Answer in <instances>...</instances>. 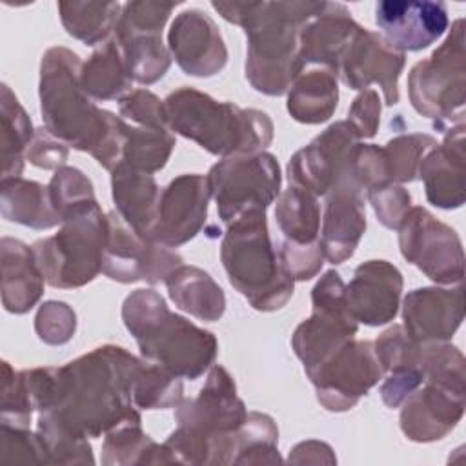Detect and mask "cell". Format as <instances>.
<instances>
[{"mask_svg":"<svg viewBox=\"0 0 466 466\" xmlns=\"http://www.w3.org/2000/svg\"><path fill=\"white\" fill-rule=\"evenodd\" d=\"M399 291V271L386 262H370L357 269L348 288V308L366 324H382L395 315Z\"/></svg>","mask_w":466,"mask_h":466,"instance_id":"cell-7","label":"cell"},{"mask_svg":"<svg viewBox=\"0 0 466 466\" xmlns=\"http://www.w3.org/2000/svg\"><path fill=\"white\" fill-rule=\"evenodd\" d=\"M337 106V84L326 73L313 71L297 84L289 96V111L302 122H322Z\"/></svg>","mask_w":466,"mask_h":466,"instance_id":"cell-13","label":"cell"},{"mask_svg":"<svg viewBox=\"0 0 466 466\" xmlns=\"http://www.w3.org/2000/svg\"><path fill=\"white\" fill-rule=\"evenodd\" d=\"M222 258L231 284L249 297L258 309L279 308L284 302L279 295L288 299L293 289L288 275L280 273L269 248L264 211L246 213V220L229 229Z\"/></svg>","mask_w":466,"mask_h":466,"instance_id":"cell-1","label":"cell"},{"mask_svg":"<svg viewBox=\"0 0 466 466\" xmlns=\"http://www.w3.org/2000/svg\"><path fill=\"white\" fill-rule=\"evenodd\" d=\"M218 211L224 220L238 215L240 211L249 213L248 206L264 211L266 204L279 191V166L271 155H260L249 160L222 162L215 166L209 177Z\"/></svg>","mask_w":466,"mask_h":466,"instance_id":"cell-3","label":"cell"},{"mask_svg":"<svg viewBox=\"0 0 466 466\" xmlns=\"http://www.w3.org/2000/svg\"><path fill=\"white\" fill-rule=\"evenodd\" d=\"M58 11L67 33L93 46L116 29L122 5L118 2H60Z\"/></svg>","mask_w":466,"mask_h":466,"instance_id":"cell-11","label":"cell"},{"mask_svg":"<svg viewBox=\"0 0 466 466\" xmlns=\"http://www.w3.org/2000/svg\"><path fill=\"white\" fill-rule=\"evenodd\" d=\"M375 24L397 51H420L446 33L450 18L444 2L384 0L375 5Z\"/></svg>","mask_w":466,"mask_h":466,"instance_id":"cell-4","label":"cell"},{"mask_svg":"<svg viewBox=\"0 0 466 466\" xmlns=\"http://www.w3.org/2000/svg\"><path fill=\"white\" fill-rule=\"evenodd\" d=\"M178 5L164 2H127L116 24V44L126 51L135 78L153 82L164 75L167 55L162 47V25Z\"/></svg>","mask_w":466,"mask_h":466,"instance_id":"cell-2","label":"cell"},{"mask_svg":"<svg viewBox=\"0 0 466 466\" xmlns=\"http://www.w3.org/2000/svg\"><path fill=\"white\" fill-rule=\"evenodd\" d=\"M417 222L424 235L411 224L400 237L402 248L424 244L428 248L411 253L408 258L417 264L430 279L439 282H459L462 279V249L461 240L453 229L435 222L424 209H415Z\"/></svg>","mask_w":466,"mask_h":466,"instance_id":"cell-6","label":"cell"},{"mask_svg":"<svg viewBox=\"0 0 466 466\" xmlns=\"http://www.w3.org/2000/svg\"><path fill=\"white\" fill-rule=\"evenodd\" d=\"M406 324L420 339H448L462 320L461 289H417L406 299Z\"/></svg>","mask_w":466,"mask_h":466,"instance_id":"cell-8","label":"cell"},{"mask_svg":"<svg viewBox=\"0 0 466 466\" xmlns=\"http://www.w3.org/2000/svg\"><path fill=\"white\" fill-rule=\"evenodd\" d=\"M202 182L200 177H180L164 193L162 224L155 231V238L169 244H180L195 235L202 217L206 215V200L184 206L195 187Z\"/></svg>","mask_w":466,"mask_h":466,"instance_id":"cell-10","label":"cell"},{"mask_svg":"<svg viewBox=\"0 0 466 466\" xmlns=\"http://www.w3.org/2000/svg\"><path fill=\"white\" fill-rule=\"evenodd\" d=\"M91 60L104 69V75H84V86L98 98H113L126 89L122 60L116 42H107L104 49L95 53Z\"/></svg>","mask_w":466,"mask_h":466,"instance_id":"cell-15","label":"cell"},{"mask_svg":"<svg viewBox=\"0 0 466 466\" xmlns=\"http://www.w3.org/2000/svg\"><path fill=\"white\" fill-rule=\"evenodd\" d=\"M364 228L360 202L342 200L337 197L329 200L324 224V244L326 255L331 262H340L353 253L357 238Z\"/></svg>","mask_w":466,"mask_h":466,"instance_id":"cell-12","label":"cell"},{"mask_svg":"<svg viewBox=\"0 0 466 466\" xmlns=\"http://www.w3.org/2000/svg\"><path fill=\"white\" fill-rule=\"evenodd\" d=\"M280 228L295 242H309L317 235V204L308 193L289 187L282 195L277 211Z\"/></svg>","mask_w":466,"mask_h":466,"instance_id":"cell-14","label":"cell"},{"mask_svg":"<svg viewBox=\"0 0 466 466\" xmlns=\"http://www.w3.org/2000/svg\"><path fill=\"white\" fill-rule=\"evenodd\" d=\"M455 131L457 133H451L442 147L435 149L426 158L422 169L428 198L439 208H459L464 200L462 126Z\"/></svg>","mask_w":466,"mask_h":466,"instance_id":"cell-9","label":"cell"},{"mask_svg":"<svg viewBox=\"0 0 466 466\" xmlns=\"http://www.w3.org/2000/svg\"><path fill=\"white\" fill-rule=\"evenodd\" d=\"M169 46L180 67L208 76L226 64V47L215 22L200 9H187L169 29Z\"/></svg>","mask_w":466,"mask_h":466,"instance_id":"cell-5","label":"cell"}]
</instances>
